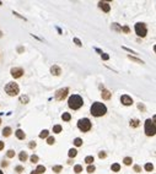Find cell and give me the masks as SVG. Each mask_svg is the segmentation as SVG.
<instances>
[{
  "mask_svg": "<svg viewBox=\"0 0 156 174\" xmlns=\"http://www.w3.org/2000/svg\"><path fill=\"white\" fill-rule=\"evenodd\" d=\"M90 113L96 118L103 117V115H106V113H107V107L101 102H95V103H92V106L90 107Z\"/></svg>",
  "mask_w": 156,
  "mask_h": 174,
  "instance_id": "1",
  "label": "cell"
},
{
  "mask_svg": "<svg viewBox=\"0 0 156 174\" xmlns=\"http://www.w3.org/2000/svg\"><path fill=\"white\" fill-rule=\"evenodd\" d=\"M84 106V99L79 94H71L68 99V107L73 111H77Z\"/></svg>",
  "mask_w": 156,
  "mask_h": 174,
  "instance_id": "2",
  "label": "cell"
},
{
  "mask_svg": "<svg viewBox=\"0 0 156 174\" xmlns=\"http://www.w3.org/2000/svg\"><path fill=\"white\" fill-rule=\"evenodd\" d=\"M144 131L146 136H155L156 127H155V117L153 119H146L144 124Z\"/></svg>",
  "mask_w": 156,
  "mask_h": 174,
  "instance_id": "3",
  "label": "cell"
},
{
  "mask_svg": "<svg viewBox=\"0 0 156 174\" xmlns=\"http://www.w3.org/2000/svg\"><path fill=\"white\" fill-rule=\"evenodd\" d=\"M92 127V123L89 118H82V119H79L77 120V129L82 132H87L91 130Z\"/></svg>",
  "mask_w": 156,
  "mask_h": 174,
  "instance_id": "4",
  "label": "cell"
},
{
  "mask_svg": "<svg viewBox=\"0 0 156 174\" xmlns=\"http://www.w3.org/2000/svg\"><path fill=\"white\" fill-rule=\"evenodd\" d=\"M5 92L10 96V97H14V96H17L20 93V87L16 82H7L6 86H5Z\"/></svg>",
  "mask_w": 156,
  "mask_h": 174,
  "instance_id": "5",
  "label": "cell"
},
{
  "mask_svg": "<svg viewBox=\"0 0 156 174\" xmlns=\"http://www.w3.org/2000/svg\"><path fill=\"white\" fill-rule=\"evenodd\" d=\"M134 30H135V33H136L138 37L144 38L145 36L148 34V28H146V25L144 22H138V24H135Z\"/></svg>",
  "mask_w": 156,
  "mask_h": 174,
  "instance_id": "6",
  "label": "cell"
},
{
  "mask_svg": "<svg viewBox=\"0 0 156 174\" xmlns=\"http://www.w3.org/2000/svg\"><path fill=\"white\" fill-rule=\"evenodd\" d=\"M68 93H69V88L68 87H64V88L58 90L56 93H54V98L57 100H63L68 97Z\"/></svg>",
  "mask_w": 156,
  "mask_h": 174,
  "instance_id": "7",
  "label": "cell"
},
{
  "mask_svg": "<svg viewBox=\"0 0 156 174\" xmlns=\"http://www.w3.org/2000/svg\"><path fill=\"white\" fill-rule=\"evenodd\" d=\"M10 74H11V76L14 77V79H20V77L25 74V71H24L22 67H11Z\"/></svg>",
  "mask_w": 156,
  "mask_h": 174,
  "instance_id": "8",
  "label": "cell"
},
{
  "mask_svg": "<svg viewBox=\"0 0 156 174\" xmlns=\"http://www.w3.org/2000/svg\"><path fill=\"white\" fill-rule=\"evenodd\" d=\"M121 103L123 104V106H125V107H129V106L133 104V99L128 94H123L121 97Z\"/></svg>",
  "mask_w": 156,
  "mask_h": 174,
  "instance_id": "9",
  "label": "cell"
},
{
  "mask_svg": "<svg viewBox=\"0 0 156 174\" xmlns=\"http://www.w3.org/2000/svg\"><path fill=\"white\" fill-rule=\"evenodd\" d=\"M98 7L104 12H109L111 11V5L107 1H98Z\"/></svg>",
  "mask_w": 156,
  "mask_h": 174,
  "instance_id": "10",
  "label": "cell"
},
{
  "mask_svg": "<svg viewBox=\"0 0 156 174\" xmlns=\"http://www.w3.org/2000/svg\"><path fill=\"white\" fill-rule=\"evenodd\" d=\"M101 97H102V99H104V100L111 99V97H112L111 91H108V90H106V88H103L102 91H101Z\"/></svg>",
  "mask_w": 156,
  "mask_h": 174,
  "instance_id": "11",
  "label": "cell"
},
{
  "mask_svg": "<svg viewBox=\"0 0 156 174\" xmlns=\"http://www.w3.org/2000/svg\"><path fill=\"white\" fill-rule=\"evenodd\" d=\"M50 74L54 75V76H59V75L62 74V69H60V66L53 65L52 67H50Z\"/></svg>",
  "mask_w": 156,
  "mask_h": 174,
  "instance_id": "12",
  "label": "cell"
},
{
  "mask_svg": "<svg viewBox=\"0 0 156 174\" xmlns=\"http://www.w3.org/2000/svg\"><path fill=\"white\" fill-rule=\"evenodd\" d=\"M15 135H16V137L19 140H25L26 139V134L24 132V130H21V129H17L15 131Z\"/></svg>",
  "mask_w": 156,
  "mask_h": 174,
  "instance_id": "13",
  "label": "cell"
},
{
  "mask_svg": "<svg viewBox=\"0 0 156 174\" xmlns=\"http://www.w3.org/2000/svg\"><path fill=\"white\" fill-rule=\"evenodd\" d=\"M11 132H12V130H11V127L10 126H6V127H4L3 129V136H5V137H9L11 135Z\"/></svg>",
  "mask_w": 156,
  "mask_h": 174,
  "instance_id": "14",
  "label": "cell"
},
{
  "mask_svg": "<svg viewBox=\"0 0 156 174\" xmlns=\"http://www.w3.org/2000/svg\"><path fill=\"white\" fill-rule=\"evenodd\" d=\"M129 125H130V127H138L140 125V120L139 119H130Z\"/></svg>",
  "mask_w": 156,
  "mask_h": 174,
  "instance_id": "15",
  "label": "cell"
},
{
  "mask_svg": "<svg viewBox=\"0 0 156 174\" xmlns=\"http://www.w3.org/2000/svg\"><path fill=\"white\" fill-rule=\"evenodd\" d=\"M27 158H28V156H27V153L25 152V151H22V152H20L19 154V159L21 162H26L27 161Z\"/></svg>",
  "mask_w": 156,
  "mask_h": 174,
  "instance_id": "16",
  "label": "cell"
},
{
  "mask_svg": "<svg viewBox=\"0 0 156 174\" xmlns=\"http://www.w3.org/2000/svg\"><path fill=\"white\" fill-rule=\"evenodd\" d=\"M68 154H69V157H70V158H75L76 154H77V150L76 148H70V150H69V152H68Z\"/></svg>",
  "mask_w": 156,
  "mask_h": 174,
  "instance_id": "17",
  "label": "cell"
},
{
  "mask_svg": "<svg viewBox=\"0 0 156 174\" xmlns=\"http://www.w3.org/2000/svg\"><path fill=\"white\" fill-rule=\"evenodd\" d=\"M20 102H21L22 104H27V103L30 102L28 96H26V94H24V96H20Z\"/></svg>",
  "mask_w": 156,
  "mask_h": 174,
  "instance_id": "18",
  "label": "cell"
},
{
  "mask_svg": "<svg viewBox=\"0 0 156 174\" xmlns=\"http://www.w3.org/2000/svg\"><path fill=\"white\" fill-rule=\"evenodd\" d=\"M111 169H112V172H119V171H121V164H119V163H113L111 166Z\"/></svg>",
  "mask_w": 156,
  "mask_h": 174,
  "instance_id": "19",
  "label": "cell"
},
{
  "mask_svg": "<svg viewBox=\"0 0 156 174\" xmlns=\"http://www.w3.org/2000/svg\"><path fill=\"white\" fill-rule=\"evenodd\" d=\"M73 142H74V145L76 146V147H80V146H82V142H84V141H82V139H80V137H76V139H74Z\"/></svg>",
  "mask_w": 156,
  "mask_h": 174,
  "instance_id": "20",
  "label": "cell"
},
{
  "mask_svg": "<svg viewBox=\"0 0 156 174\" xmlns=\"http://www.w3.org/2000/svg\"><path fill=\"white\" fill-rule=\"evenodd\" d=\"M62 130H63L62 125H54L53 126V132H54V134H60Z\"/></svg>",
  "mask_w": 156,
  "mask_h": 174,
  "instance_id": "21",
  "label": "cell"
},
{
  "mask_svg": "<svg viewBox=\"0 0 156 174\" xmlns=\"http://www.w3.org/2000/svg\"><path fill=\"white\" fill-rule=\"evenodd\" d=\"M49 136V131L48 130H42L39 134V139H47V137Z\"/></svg>",
  "mask_w": 156,
  "mask_h": 174,
  "instance_id": "22",
  "label": "cell"
},
{
  "mask_svg": "<svg viewBox=\"0 0 156 174\" xmlns=\"http://www.w3.org/2000/svg\"><path fill=\"white\" fill-rule=\"evenodd\" d=\"M144 168H145L146 172H153L154 171V164L153 163H146L144 166Z\"/></svg>",
  "mask_w": 156,
  "mask_h": 174,
  "instance_id": "23",
  "label": "cell"
},
{
  "mask_svg": "<svg viewBox=\"0 0 156 174\" xmlns=\"http://www.w3.org/2000/svg\"><path fill=\"white\" fill-rule=\"evenodd\" d=\"M111 28H112V30H114V31H117V32H122V27L119 26V25L117 24V22H114V24H112Z\"/></svg>",
  "mask_w": 156,
  "mask_h": 174,
  "instance_id": "24",
  "label": "cell"
},
{
  "mask_svg": "<svg viewBox=\"0 0 156 174\" xmlns=\"http://www.w3.org/2000/svg\"><path fill=\"white\" fill-rule=\"evenodd\" d=\"M62 119H63L64 121H69V120L71 119V114H70V113H63Z\"/></svg>",
  "mask_w": 156,
  "mask_h": 174,
  "instance_id": "25",
  "label": "cell"
},
{
  "mask_svg": "<svg viewBox=\"0 0 156 174\" xmlns=\"http://www.w3.org/2000/svg\"><path fill=\"white\" fill-rule=\"evenodd\" d=\"M52 171L54 172V173H60L62 171H63V166H53L52 167Z\"/></svg>",
  "mask_w": 156,
  "mask_h": 174,
  "instance_id": "26",
  "label": "cell"
},
{
  "mask_svg": "<svg viewBox=\"0 0 156 174\" xmlns=\"http://www.w3.org/2000/svg\"><path fill=\"white\" fill-rule=\"evenodd\" d=\"M94 161H95V158H94V156H87V157H85V162L89 164H92L94 163Z\"/></svg>",
  "mask_w": 156,
  "mask_h": 174,
  "instance_id": "27",
  "label": "cell"
},
{
  "mask_svg": "<svg viewBox=\"0 0 156 174\" xmlns=\"http://www.w3.org/2000/svg\"><path fill=\"white\" fill-rule=\"evenodd\" d=\"M36 172H37V174H43L45 172V167L44 166H37V168H36Z\"/></svg>",
  "mask_w": 156,
  "mask_h": 174,
  "instance_id": "28",
  "label": "cell"
},
{
  "mask_svg": "<svg viewBox=\"0 0 156 174\" xmlns=\"http://www.w3.org/2000/svg\"><path fill=\"white\" fill-rule=\"evenodd\" d=\"M74 172L76 174H79V173L82 172V166H81V164H75V166H74Z\"/></svg>",
  "mask_w": 156,
  "mask_h": 174,
  "instance_id": "29",
  "label": "cell"
},
{
  "mask_svg": "<svg viewBox=\"0 0 156 174\" xmlns=\"http://www.w3.org/2000/svg\"><path fill=\"white\" fill-rule=\"evenodd\" d=\"M133 162V158L132 157H124V159H123V163L125 164V166H130Z\"/></svg>",
  "mask_w": 156,
  "mask_h": 174,
  "instance_id": "30",
  "label": "cell"
},
{
  "mask_svg": "<svg viewBox=\"0 0 156 174\" xmlns=\"http://www.w3.org/2000/svg\"><path fill=\"white\" fill-rule=\"evenodd\" d=\"M30 161L32 162V163H37L38 161H39V157L37 154H32L31 157H30Z\"/></svg>",
  "mask_w": 156,
  "mask_h": 174,
  "instance_id": "31",
  "label": "cell"
},
{
  "mask_svg": "<svg viewBox=\"0 0 156 174\" xmlns=\"http://www.w3.org/2000/svg\"><path fill=\"white\" fill-rule=\"evenodd\" d=\"M86 171H87V173H94L96 171V167L94 166V164H90V166H87V168H86Z\"/></svg>",
  "mask_w": 156,
  "mask_h": 174,
  "instance_id": "32",
  "label": "cell"
},
{
  "mask_svg": "<svg viewBox=\"0 0 156 174\" xmlns=\"http://www.w3.org/2000/svg\"><path fill=\"white\" fill-rule=\"evenodd\" d=\"M6 156H7L9 158H14V157H15V151H14V150H9L7 152H6Z\"/></svg>",
  "mask_w": 156,
  "mask_h": 174,
  "instance_id": "33",
  "label": "cell"
},
{
  "mask_svg": "<svg viewBox=\"0 0 156 174\" xmlns=\"http://www.w3.org/2000/svg\"><path fill=\"white\" fill-rule=\"evenodd\" d=\"M128 58H129L130 60H133V61H136V63H139V64H144V61L141 60V59H138V58H135V57H132V55H129Z\"/></svg>",
  "mask_w": 156,
  "mask_h": 174,
  "instance_id": "34",
  "label": "cell"
},
{
  "mask_svg": "<svg viewBox=\"0 0 156 174\" xmlns=\"http://www.w3.org/2000/svg\"><path fill=\"white\" fill-rule=\"evenodd\" d=\"M54 142H56V139H54L53 136H48L47 137V144L48 145H53Z\"/></svg>",
  "mask_w": 156,
  "mask_h": 174,
  "instance_id": "35",
  "label": "cell"
},
{
  "mask_svg": "<svg viewBox=\"0 0 156 174\" xmlns=\"http://www.w3.org/2000/svg\"><path fill=\"white\" fill-rule=\"evenodd\" d=\"M74 43L77 45V47H82V43H81V40H80L79 38H76V37L74 38Z\"/></svg>",
  "mask_w": 156,
  "mask_h": 174,
  "instance_id": "36",
  "label": "cell"
},
{
  "mask_svg": "<svg viewBox=\"0 0 156 174\" xmlns=\"http://www.w3.org/2000/svg\"><path fill=\"white\" fill-rule=\"evenodd\" d=\"M15 171L17 173H22V172H24V167H22V166H16L15 167Z\"/></svg>",
  "mask_w": 156,
  "mask_h": 174,
  "instance_id": "37",
  "label": "cell"
},
{
  "mask_svg": "<svg viewBox=\"0 0 156 174\" xmlns=\"http://www.w3.org/2000/svg\"><path fill=\"white\" fill-rule=\"evenodd\" d=\"M98 157H100L101 159H102V158H106V157H107V153L103 152V151H101V152L98 153Z\"/></svg>",
  "mask_w": 156,
  "mask_h": 174,
  "instance_id": "38",
  "label": "cell"
},
{
  "mask_svg": "<svg viewBox=\"0 0 156 174\" xmlns=\"http://www.w3.org/2000/svg\"><path fill=\"white\" fill-rule=\"evenodd\" d=\"M122 32H124V33H129V32H130L129 27H128V26H123L122 27Z\"/></svg>",
  "mask_w": 156,
  "mask_h": 174,
  "instance_id": "39",
  "label": "cell"
},
{
  "mask_svg": "<svg viewBox=\"0 0 156 174\" xmlns=\"http://www.w3.org/2000/svg\"><path fill=\"white\" fill-rule=\"evenodd\" d=\"M101 58H102V60H108L109 55H108V54H106V53H102V54H101Z\"/></svg>",
  "mask_w": 156,
  "mask_h": 174,
  "instance_id": "40",
  "label": "cell"
},
{
  "mask_svg": "<svg viewBox=\"0 0 156 174\" xmlns=\"http://www.w3.org/2000/svg\"><path fill=\"white\" fill-rule=\"evenodd\" d=\"M133 169H134V172H136V173L141 172V167H140V166H138V164H135V166L133 167Z\"/></svg>",
  "mask_w": 156,
  "mask_h": 174,
  "instance_id": "41",
  "label": "cell"
},
{
  "mask_svg": "<svg viewBox=\"0 0 156 174\" xmlns=\"http://www.w3.org/2000/svg\"><path fill=\"white\" fill-rule=\"evenodd\" d=\"M36 146H37V145H36L35 141H31V142L28 144V147H30V148H36Z\"/></svg>",
  "mask_w": 156,
  "mask_h": 174,
  "instance_id": "42",
  "label": "cell"
},
{
  "mask_svg": "<svg viewBox=\"0 0 156 174\" xmlns=\"http://www.w3.org/2000/svg\"><path fill=\"white\" fill-rule=\"evenodd\" d=\"M123 49H124V50H127V52H129V53H132V54H136L135 52H134V50H132V49H129V48H127V47H122Z\"/></svg>",
  "mask_w": 156,
  "mask_h": 174,
  "instance_id": "43",
  "label": "cell"
},
{
  "mask_svg": "<svg viewBox=\"0 0 156 174\" xmlns=\"http://www.w3.org/2000/svg\"><path fill=\"white\" fill-rule=\"evenodd\" d=\"M138 108H139L140 109V111H143V112H145V107L143 106V104H141V103H139V104H138Z\"/></svg>",
  "mask_w": 156,
  "mask_h": 174,
  "instance_id": "44",
  "label": "cell"
},
{
  "mask_svg": "<svg viewBox=\"0 0 156 174\" xmlns=\"http://www.w3.org/2000/svg\"><path fill=\"white\" fill-rule=\"evenodd\" d=\"M4 147H5V144H4L3 141H0V151L4 150Z\"/></svg>",
  "mask_w": 156,
  "mask_h": 174,
  "instance_id": "45",
  "label": "cell"
},
{
  "mask_svg": "<svg viewBox=\"0 0 156 174\" xmlns=\"http://www.w3.org/2000/svg\"><path fill=\"white\" fill-rule=\"evenodd\" d=\"M1 167H7V162L3 161V162H1Z\"/></svg>",
  "mask_w": 156,
  "mask_h": 174,
  "instance_id": "46",
  "label": "cell"
},
{
  "mask_svg": "<svg viewBox=\"0 0 156 174\" xmlns=\"http://www.w3.org/2000/svg\"><path fill=\"white\" fill-rule=\"evenodd\" d=\"M17 50H19V52L21 53V52H24V48H21V47H20V48H19V49H17Z\"/></svg>",
  "mask_w": 156,
  "mask_h": 174,
  "instance_id": "47",
  "label": "cell"
},
{
  "mask_svg": "<svg viewBox=\"0 0 156 174\" xmlns=\"http://www.w3.org/2000/svg\"><path fill=\"white\" fill-rule=\"evenodd\" d=\"M30 174H37V172H36V171H32Z\"/></svg>",
  "mask_w": 156,
  "mask_h": 174,
  "instance_id": "48",
  "label": "cell"
},
{
  "mask_svg": "<svg viewBox=\"0 0 156 174\" xmlns=\"http://www.w3.org/2000/svg\"><path fill=\"white\" fill-rule=\"evenodd\" d=\"M1 36H3V33H1V32H0V38H1Z\"/></svg>",
  "mask_w": 156,
  "mask_h": 174,
  "instance_id": "49",
  "label": "cell"
},
{
  "mask_svg": "<svg viewBox=\"0 0 156 174\" xmlns=\"http://www.w3.org/2000/svg\"><path fill=\"white\" fill-rule=\"evenodd\" d=\"M0 174H4V173H3V172H1V169H0Z\"/></svg>",
  "mask_w": 156,
  "mask_h": 174,
  "instance_id": "50",
  "label": "cell"
},
{
  "mask_svg": "<svg viewBox=\"0 0 156 174\" xmlns=\"http://www.w3.org/2000/svg\"><path fill=\"white\" fill-rule=\"evenodd\" d=\"M0 124H1V119H0Z\"/></svg>",
  "mask_w": 156,
  "mask_h": 174,
  "instance_id": "51",
  "label": "cell"
},
{
  "mask_svg": "<svg viewBox=\"0 0 156 174\" xmlns=\"http://www.w3.org/2000/svg\"><path fill=\"white\" fill-rule=\"evenodd\" d=\"M1 4H3V3H1V1H0V5H1Z\"/></svg>",
  "mask_w": 156,
  "mask_h": 174,
  "instance_id": "52",
  "label": "cell"
}]
</instances>
